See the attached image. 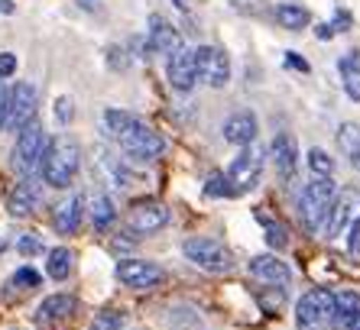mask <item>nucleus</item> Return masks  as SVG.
Segmentation results:
<instances>
[{
  "label": "nucleus",
  "mask_w": 360,
  "mask_h": 330,
  "mask_svg": "<svg viewBox=\"0 0 360 330\" xmlns=\"http://www.w3.org/2000/svg\"><path fill=\"white\" fill-rule=\"evenodd\" d=\"M17 74V55L13 52H0V78H10Z\"/></svg>",
  "instance_id": "35"
},
{
  "label": "nucleus",
  "mask_w": 360,
  "mask_h": 330,
  "mask_svg": "<svg viewBox=\"0 0 360 330\" xmlns=\"http://www.w3.org/2000/svg\"><path fill=\"white\" fill-rule=\"evenodd\" d=\"M75 308H78V301L72 295H49V298H42L39 308H36V321L39 324H62L75 314Z\"/></svg>",
  "instance_id": "19"
},
{
  "label": "nucleus",
  "mask_w": 360,
  "mask_h": 330,
  "mask_svg": "<svg viewBox=\"0 0 360 330\" xmlns=\"http://www.w3.org/2000/svg\"><path fill=\"white\" fill-rule=\"evenodd\" d=\"M295 324L299 330H328L335 327V291L315 289L305 291L295 305Z\"/></svg>",
  "instance_id": "5"
},
{
  "label": "nucleus",
  "mask_w": 360,
  "mask_h": 330,
  "mask_svg": "<svg viewBox=\"0 0 360 330\" xmlns=\"http://www.w3.org/2000/svg\"><path fill=\"white\" fill-rule=\"evenodd\" d=\"M4 117H7V91L0 84V130H4Z\"/></svg>",
  "instance_id": "38"
},
{
  "label": "nucleus",
  "mask_w": 360,
  "mask_h": 330,
  "mask_svg": "<svg viewBox=\"0 0 360 330\" xmlns=\"http://www.w3.org/2000/svg\"><path fill=\"white\" fill-rule=\"evenodd\" d=\"M273 162H276V172L283 178L295 175V169H299V143H295L292 133H276V140H273Z\"/></svg>",
  "instance_id": "18"
},
{
  "label": "nucleus",
  "mask_w": 360,
  "mask_h": 330,
  "mask_svg": "<svg viewBox=\"0 0 360 330\" xmlns=\"http://www.w3.org/2000/svg\"><path fill=\"white\" fill-rule=\"evenodd\" d=\"M351 330H360V317H357V321H354V324H351Z\"/></svg>",
  "instance_id": "40"
},
{
  "label": "nucleus",
  "mask_w": 360,
  "mask_h": 330,
  "mask_svg": "<svg viewBox=\"0 0 360 330\" xmlns=\"http://www.w3.org/2000/svg\"><path fill=\"white\" fill-rule=\"evenodd\" d=\"M78 165H82V149L72 136H52L49 146H46V156H42V182L49 185V188H68L72 178H75Z\"/></svg>",
  "instance_id": "1"
},
{
  "label": "nucleus",
  "mask_w": 360,
  "mask_h": 330,
  "mask_svg": "<svg viewBox=\"0 0 360 330\" xmlns=\"http://www.w3.org/2000/svg\"><path fill=\"white\" fill-rule=\"evenodd\" d=\"M341 78L347 98L360 104V52H351L347 58H341Z\"/></svg>",
  "instance_id": "25"
},
{
  "label": "nucleus",
  "mask_w": 360,
  "mask_h": 330,
  "mask_svg": "<svg viewBox=\"0 0 360 330\" xmlns=\"http://www.w3.org/2000/svg\"><path fill=\"white\" fill-rule=\"evenodd\" d=\"M17 249L23 253V256H33V253H39V249H42V239L33 237V233H26V237L17 239Z\"/></svg>",
  "instance_id": "34"
},
{
  "label": "nucleus",
  "mask_w": 360,
  "mask_h": 330,
  "mask_svg": "<svg viewBox=\"0 0 360 330\" xmlns=\"http://www.w3.org/2000/svg\"><path fill=\"white\" fill-rule=\"evenodd\" d=\"M124 327H127L124 311H101V314H94V321L88 324V330H124Z\"/></svg>",
  "instance_id": "29"
},
{
  "label": "nucleus",
  "mask_w": 360,
  "mask_h": 330,
  "mask_svg": "<svg viewBox=\"0 0 360 330\" xmlns=\"http://www.w3.org/2000/svg\"><path fill=\"white\" fill-rule=\"evenodd\" d=\"M309 10L302 7V4H279L276 7V23L283 26V29H292V33H299V29H305L309 26Z\"/></svg>",
  "instance_id": "23"
},
{
  "label": "nucleus",
  "mask_w": 360,
  "mask_h": 330,
  "mask_svg": "<svg viewBox=\"0 0 360 330\" xmlns=\"http://www.w3.org/2000/svg\"><path fill=\"white\" fill-rule=\"evenodd\" d=\"M72 117H75V104H72V98H59V100H56V120L65 126V124H72Z\"/></svg>",
  "instance_id": "32"
},
{
  "label": "nucleus",
  "mask_w": 360,
  "mask_h": 330,
  "mask_svg": "<svg viewBox=\"0 0 360 330\" xmlns=\"http://www.w3.org/2000/svg\"><path fill=\"white\" fill-rule=\"evenodd\" d=\"M263 178V152L257 146H247L240 156L231 162L227 169V185H231V194H243V191H253Z\"/></svg>",
  "instance_id": "8"
},
{
  "label": "nucleus",
  "mask_w": 360,
  "mask_h": 330,
  "mask_svg": "<svg viewBox=\"0 0 360 330\" xmlns=\"http://www.w3.org/2000/svg\"><path fill=\"white\" fill-rule=\"evenodd\" d=\"M114 140L120 143V149H124L127 156L140 159V162H150V159L162 156V149H166V140H162L156 130H150L143 120H136L130 130H124L120 136H114Z\"/></svg>",
  "instance_id": "7"
},
{
  "label": "nucleus",
  "mask_w": 360,
  "mask_h": 330,
  "mask_svg": "<svg viewBox=\"0 0 360 330\" xmlns=\"http://www.w3.org/2000/svg\"><path fill=\"white\" fill-rule=\"evenodd\" d=\"M166 78L176 91H192L195 81H198V68H195V52L192 49H176L169 55L166 65Z\"/></svg>",
  "instance_id": "14"
},
{
  "label": "nucleus",
  "mask_w": 360,
  "mask_h": 330,
  "mask_svg": "<svg viewBox=\"0 0 360 330\" xmlns=\"http://www.w3.org/2000/svg\"><path fill=\"white\" fill-rule=\"evenodd\" d=\"M360 317V295L357 291H338L335 295V327H347Z\"/></svg>",
  "instance_id": "21"
},
{
  "label": "nucleus",
  "mask_w": 360,
  "mask_h": 330,
  "mask_svg": "<svg viewBox=\"0 0 360 330\" xmlns=\"http://www.w3.org/2000/svg\"><path fill=\"white\" fill-rule=\"evenodd\" d=\"M114 220H117V207H114V201H110L108 194H94V201H91V223L98 227V230H104V227H110Z\"/></svg>",
  "instance_id": "26"
},
{
  "label": "nucleus",
  "mask_w": 360,
  "mask_h": 330,
  "mask_svg": "<svg viewBox=\"0 0 360 330\" xmlns=\"http://www.w3.org/2000/svg\"><path fill=\"white\" fill-rule=\"evenodd\" d=\"M247 269H250L253 279L260 282V285H266V289L285 291V289H289V282H292V272H289V265H285L279 256H253Z\"/></svg>",
  "instance_id": "13"
},
{
  "label": "nucleus",
  "mask_w": 360,
  "mask_h": 330,
  "mask_svg": "<svg viewBox=\"0 0 360 330\" xmlns=\"http://www.w3.org/2000/svg\"><path fill=\"white\" fill-rule=\"evenodd\" d=\"M117 279L124 282L127 289H156L166 282V272H162V265L150 263V259H120L117 263Z\"/></svg>",
  "instance_id": "10"
},
{
  "label": "nucleus",
  "mask_w": 360,
  "mask_h": 330,
  "mask_svg": "<svg viewBox=\"0 0 360 330\" xmlns=\"http://www.w3.org/2000/svg\"><path fill=\"white\" fill-rule=\"evenodd\" d=\"M182 253L185 259L192 265H198L201 272H211V275H224L234 269V256L231 249L214 237H188L182 243Z\"/></svg>",
  "instance_id": "4"
},
{
  "label": "nucleus",
  "mask_w": 360,
  "mask_h": 330,
  "mask_svg": "<svg viewBox=\"0 0 360 330\" xmlns=\"http://www.w3.org/2000/svg\"><path fill=\"white\" fill-rule=\"evenodd\" d=\"M72 263H75L72 249L56 246V249H49V256H46V272H49V279L62 282V279H68V272H72Z\"/></svg>",
  "instance_id": "24"
},
{
  "label": "nucleus",
  "mask_w": 360,
  "mask_h": 330,
  "mask_svg": "<svg viewBox=\"0 0 360 330\" xmlns=\"http://www.w3.org/2000/svg\"><path fill=\"white\" fill-rule=\"evenodd\" d=\"M285 65H292L295 72H309V62H305V58H299L295 52H285Z\"/></svg>",
  "instance_id": "37"
},
{
  "label": "nucleus",
  "mask_w": 360,
  "mask_h": 330,
  "mask_svg": "<svg viewBox=\"0 0 360 330\" xmlns=\"http://www.w3.org/2000/svg\"><path fill=\"white\" fill-rule=\"evenodd\" d=\"M360 220V191H341L331 204V214H328V223H325V233L328 239L341 237Z\"/></svg>",
  "instance_id": "12"
},
{
  "label": "nucleus",
  "mask_w": 360,
  "mask_h": 330,
  "mask_svg": "<svg viewBox=\"0 0 360 330\" xmlns=\"http://www.w3.org/2000/svg\"><path fill=\"white\" fill-rule=\"evenodd\" d=\"M195 52V68H198V78L208 81L211 88H224L231 81V58L224 49L218 46H198Z\"/></svg>",
  "instance_id": "9"
},
{
  "label": "nucleus",
  "mask_w": 360,
  "mask_h": 330,
  "mask_svg": "<svg viewBox=\"0 0 360 330\" xmlns=\"http://www.w3.org/2000/svg\"><path fill=\"white\" fill-rule=\"evenodd\" d=\"M36 107H39V91H36V84L17 81L7 91V117H4V126L20 133L23 126H30L36 120Z\"/></svg>",
  "instance_id": "6"
},
{
  "label": "nucleus",
  "mask_w": 360,
  "mask_h": 330,
  "mask_svg": "<svg viewBox=\"0 0 360 330\" xmlns=\"http://www.w3.org/2000/svg\"><path fill=\"white\" fill-rule=\"evenodd\" d=\"M84 201L82 194H68L65 201H62L59 207H56V214H52V223H56V230L62 233V237H72V233H78V227H82V211Z\"/></svg>",
  "instance_id": "20"
},
{
  "label": "nucleus",
  "mask_w": 360,
  "mask_h": 330,
  "mask_svg": "<svg viewBox=\"0 0 360 330\" xmlns=\"http://www.w3.org/2000/svg\"><path fill=\"white\" fill-rule=\"evenodd\" d=\"M260 220H263V227H266V243L273 249H285L289 246V237H285V227L283 223H273L266 214H260Z\"/></svg>",
  "instance_id": "30"
},
{
  "label": "nucleus",
  "mask_w": 360,
  "mask_h": 330,
  "mask_svg": "<svg viewBox=\"0 0 360 330\" xmlns=\"http://www.w3.org/2000/svg\"><path fill=\"white\" fill-rule=\"evenodd\" d=\"M338 198L335 178H311L299 194V220L309 233H321L331 214V204Z\"/></svg>",
  "instance_id": "2"
},
{
  "label": "nucleus",
  "mask_w": 360,
  "mask_h": 330,
  "mask_svg": "<svg viewBox=\"0 0 360 330\" xmlns=\"http://www.w3.org/2000/svg\"><path fill=\"white\" fill-rule=\"evenodd\" d=\"M338 146L347 156L354 172H360V126L357 124H341L338 126Z\"/></svg>",
  "instance_id": "22"
},
{
  "label": "nucleus",
  "mask_w": 360,
  "mask_h": 330,
  "mask_svg": "<svg viewBox=\"0 0 360 330\" xmlns=\"http://www.w3.org/2000/svg\"><path fill=\"white\" fill-rule=\"evenodd\" d=\"M309 169H311V175L315 178H331L335 175V159L328 156L325 149H309Z\"/></svg>",
  "instance_id": "28"
},
{
  "label": "nucleus",
  "mask_w": 360,
  "mask_h": 330,
  "mask_svg": "<svg viewBox=\"0 0 360 330\" xmlns=\"http://www.w3.org/2000/svg\"><path fill=\"white\" fill-rule=\"evenodd\" d=\"M140 117L136 114H130V110H120V107H110V110H104V126H108V133L110 136H120L124 130H130V126L136 124Z\"/></svg>",
  "instance_id": "27"
},
{
  "label": "nucleus",
  "mask_w": 360,
  "mask_h": 330,
  "mask_svg": "<svg viewBox=\"0 0 360 330\" xmlns=\"http://www.w3.org/2000/svg\"><path fill=\"white\" fill-rule=\"evenodd\" d=\"M169 223V211L162 201H153V198H143V201H134L130 211H127V227L134 233H156L162 230Z\"/></svg>",
  "instance_id": "11"
},
{
  "label": "nucleus",
  "mask_w": 360,
  "mask_h": 330,
  "mask_svg": "<svg viewBox=\"0 0 360 330\" xmlns=\"http://www.w3.org/2000/svg\"><path fill=\"white\" fill-rule=\"evenodd\" d=\"M205 194H211V198H221V194H231V185H227L224 175H211L208 185H205Z\"/></svg>",
  "instance_id": "31"
},
{
  "label": "nucleus",
  "mask_w": 360,
  "mask_h": 330,
  "mask_svg": "<svg viewBox=\"0 0 360 330\" xmlns=\"http://www.w3.org/2000/svg\"><path fill=\"white\" fill-rule=\"evenodd\" d=\"M146 46H150L153 52H160V55H172L176 49H182V39H179L176 26L169 23L166 17L153 13V17L146 20Z\"/></svg>",
  "instance_id": "16"
},
{
  "label": "nucleus",
  "mask_w": 360,
  "mask_h": 330,
  "mask_svg": "<svg viewBox=\"0 0 360 330\" xmlns=\"http://www.w3.org/2000/svg\"><path fill=\"white\" fill-rule=\"evenodd\" d=\"M257 133H260V124H257V117H253L250 110H240V114L227 117L224 126H221L224 143H231V146H237V149L253 146V143H257Z\"/></svg>",
  "instance_id": "15"
},
{
  "label": "nucleus",
  "mask_w": 360,
  "mask_h": 330,
  "mask_svg": "<svg viewBox=\"0 0 360 330\" xmlns=\"http://www.w3.org/2000/svg\"><path fill=\"white\" fill-rule=\"evenodd\" d=\"M13 285H23V289H36V285H39V272H33L30 265H23V269H17V275H13Z\"/></svg>",
  "instance_id": "33"
},
{
  "label": "nucleus",
  "mask_w": 360,
  "mask_h": 330,
  "mask_svg": "<svg viewBox=\"0 0 360 330\" xmlns=\"http://www.w3.org/2000/svg\"><path fill=\"white\" fill-rule=\"evenodd\" d=\"M46 146H49V133L42 130L39 124H30L17 133V143H13V152H10V165L13 172H20L23 178H33L39 172L42 156H46Z\"/></svg>",
  "instance_id": "3"
},
{
  "label": "nucleus",
  "mask_w": 360,
  "mask_h": 330,
  "mask_svg": "<svg viewBox=\"0 0 360 330\" xmlns=\"http://www.w3.org/2000/svg\"><path fill=\"white\" fill-rule=\"evenodd\" d=\"M42 204V182L39 178H23V182L17 185V191L10 194V214L13 217H30L36 214Z\"/></svg>",
  "instance_id": "17"
},
{
  "label": "nucleus",
  "mask_w": 360,
  "mask_h": 330,
  "mask_svg": "<svg viewBox=\"0 0 360 330\" xmlns=\"http://www.w3.org/2000/svg\"><path fill=\"white\" fill-rule=\"evenodd\" d=\"M331 36H335V26H331V23H321L319 26V39H331Z\"/></svg>",
  "instance_id": "39"
},
{
  "label": "nucleus",
  "mask_w": 360,
  "mask_h": 330,
  "mask_svg": "<svg viewBox=\"0 0 360 330\" xmlns=\"http://www.w3.org/2000/svg\"><path fill=\"white\" fill-rule=\"evenodd\" d=\"M347 246H351L354 256H360V220L354 223L351 230H347Z\"/></svg>",
  "instance_id": "36"
}]
</instances>
